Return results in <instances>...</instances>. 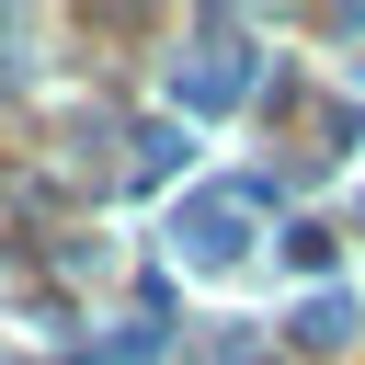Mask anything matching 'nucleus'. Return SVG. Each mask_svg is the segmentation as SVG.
I'll use <instances>...</instances> for the list:
<instances>
[{
	"instance_id": "f257e3e1",
	"label": "nucleus",
	"mask_w": 365,
	"mask_h": 365,
	"mask_svg": "<svg viewBox=\"0 0 365 365\" xmlns=\"http://www.w3.org/2000/svg\"><path fill=\"white\" fill-rule=\"evenodd\" d=\"M171 240H182V262H194V274H228V262L251 251V194H205V205H182V228H171Z\"/></svg>"
},
{
	"instance_id": "7ed1b4c3",
	"label": "nucleus",
	"mask_w": 365,
	"mask_h": 365,
	"mask_svg": "<svg viewBox=\"0 0 365 365\" xmlns=\"http://www.w3.org/2000/svg\"><path fill=\"white\" fill-rule=\"evenodd\" d=\"M297 342H308V354L354 342V297H308V308H297Z\"/></svg>"
},
{
	"instance_id": "f03ea898",
	"label": "nucleus",
	"mask_w": 365,
	"mask_h": 365,
	"mask_svg": "<svg viewBox=\"0 0 365 365\" xmlns=\"http://www.w3.org/2000/svg\"><path fill=\"white\" fill-rule=\"evenodd\" d=\"M240 91H251V46H228V34H217V57H194V68H182V103H205V114H217V103H240Z\"/></svg>"
}]
</instances>
